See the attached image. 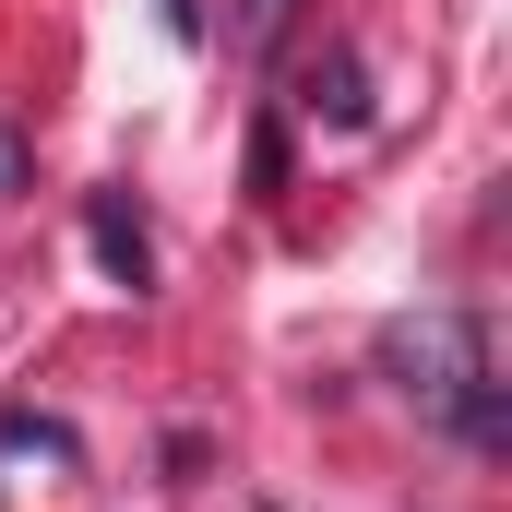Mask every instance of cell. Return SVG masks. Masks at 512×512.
I'll return each instance as SVG.
<instances>
[{"instance_id": "cell-1", "label": "cell", "mask_w": 512, "mask_h": 512, "mask_svg": "<svg viewBox=\"0 0 512 512\" xmlns=\"http://www.w3.org/2000/svg\"><path fill=\"white\" fill-rule=\"evenodd\" d=\"M382 370H405V393H417L429 417H453L477 453L501 441V382H489V322H477V310L393 322V334H382Z\"/></svg>"}, {"instance_id": "cell-2", "label": "cell", "mask_w": 512, "mask_h": 512, "mask_svg": "<svg viewBox=\"0 0 512 512\" xmlns=\"http://www.w3.org/2000/svg\"><path fill=\"white\" fill-rule=\"evenodd\" d=\"M96 262H108L120 286H143V274H155V251H143V215H131L120 191H96Z\"/></svg>"}, {"instance_id": "cell-3", "label": "cell", "mask_w": 512, "mask_h": 512, "mask_svg": "<svg viewBox=\"0 0 512 512\" xmlns=\"http://www.w3.org/2000/svg\"><path fill=\"white\" fill-rule=\"evenodd\" d=\"M286 12H298V0H239V24H227V36H239V48H251V60H262V48L286 36Z\"/></svg>"}, {"instance_id": "cell-4", "label": "cell", "mask_w": 512, "mask_h": 512, "mask_svg": "<svg viewBox=\"0 0 512 512\" xmlns=\"http://www.w3.org/2000/svg\"><path fill=\"white\" fill-rule=\"evenodd\" d=\"M0 191H24V131H0Z\"/></svg>"}, {"instance_id": "cell-5", "label": "cell", "mask_w": 512, "mask_h": 512, "mask_svg": "<svg viewBox=\"0 0 512 512\" xmlns=\"http://www.w3.org/2000/svg\"><path fill=\"white\" fill-rule=\"evenodd\" d=\"M167 24H179V36H203V0H167Z\"/></svg>"}]
</instances>
